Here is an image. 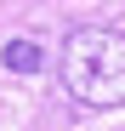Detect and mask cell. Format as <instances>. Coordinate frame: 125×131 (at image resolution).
Listing matches in <instances>:
<instances>
[{
  "mask_svg": "<svg viewBox=\"0 0 125 131\" xmlns=\"http://www.w3.org/2000/svg\"><path fill=\"white\" fill-rule=\"evenodd\" d=\"M0 63H6L11 74H40V69H46V51H40L34 40H6V51H0Z\"/></svg>",
  "mask_w": 125,
  "mask_h": 131,
  "instance_id": "2",
  "label": "cell"
},
{
  "mask_svg": "<svg viewBox=\"0 0 125 131\" xmlns=\"http://www.w3.org/2000/svg\"><path fill=\"white\" fill-rule=\"evenodd\" d=\"M62 91L85 108H125V34L119 29H74L62 40Z\"/></svg>",
  "mask_w": 125,
  "mask_h": 131,
  "instance_id": "1",
  "label": "cell"
}]
</instances>
